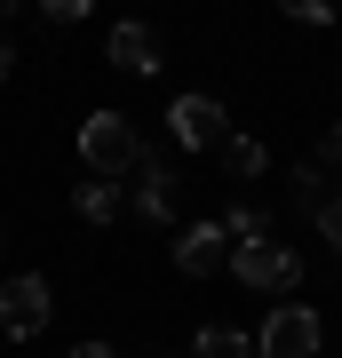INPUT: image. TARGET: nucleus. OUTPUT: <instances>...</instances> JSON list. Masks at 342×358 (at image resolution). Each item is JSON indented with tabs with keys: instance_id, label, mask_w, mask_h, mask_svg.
I'll return each instance as SVG.
<instances>
[{
	"instance_id": "20e7f679",
	"label": "nucleus",
	"mask_w": 342,
	"mask_h": 358,
	"mask_svg": "<svg viewBox=\"0 0 342 358\" xmlns=\"http://www.w3.org/2000/svg\"><path fill=\"white\" fill-rule=\"evenodd\" d=\"M263 358H318V310L311 303H279L263 319Z\"/></svg>"
},
{
	"instance_id": "f257e3e1",
	"label": "nucleus",
	"mask_w": 342,
	"mask_h": 358,
	"mask_svg": "<svg viewBox=\"0 0 342 358\" xmlns=\"http://www.w3.org/2000/svg\"><path fill=\"white\" fill-rule=\"evenodd\" d=\"M80 159L96 167V183L136 176V167H143V136L127 128V112H88V128H80Z\"/></svg>"
},
{
	"instance_id": "1a4fd4ad",
	"label": "nucleus",
	"mask_w": 342,
	"mask_h": 358,
	"mask_svg": "<svg viewBox=\"0 0 342 358\" xmlns=\"http://www.w3.org/2000/svg\"><path fill=\"white\" fill-rule=\"evenodd\" d=\"M191 358H255V343H247L239 327H207L199 343H191Z\"/></svg>"
},
{
	"instance_id": "0eeeda50",
	"label": "nucleus",
	"mask_w": 342,
	"mask_h": 358,
	"mask_svg": "<svg viewBox=\"0 0 342 358\" xmlns=\"http://www.w3.org/2000/svg\"><path fill=\"white\" fill-rule=\"evenodd\" d=\"M223 255H231V239H223L215 223H191L183 239H176V271H183V279H199V271H215Z\"/></svg>"
},
{
	"instance_id": "f03ea898",
	"label": "nucleus",
	"mask_w": 342,
	"mask_h": 358,
	"mask_svg": "<svg viewBox=\"0 0 342 358\" xmlns=\"http://www.w3.org/2000/svg\"><path fill=\"white\" fill-rule=\"evenodd\" d=\"M167 128H176L183 152H223V143H231V120H223L215 96H176V103H167Z\"/></svg>"
},
{
	"instance_id": "7ed1b4c3",
	"label": "nucleus",
	"mask_w": 342,
	"mask_h": 358,
	"mask_svg": "<svg viewBox=\"0 0 342 358\" xmlns=\"http://www.w3.org/2000/svg\"><path fill=\"white\" fill-rule=\"evenodd\" d=\"M223 263L239 271L247 287H271V294H287L294 279H303V255H294V247H279V239H255V247H231Z\"/></svg>"
},
{
	"instance_id": "2eb2a0df",
	"label": "nucleus",
	"mask_w": 342,
	"mask_h": 358,
	"mask_svg": "<svg viewBox=\"0 0 342 358\" xmlns=\"http://www.w3.org/2000/svg\"><path fill=\"white\" fill-rule=\"evenodd\" d=\"M72 358H112V350H104V343H80V350H72Z\"/></svg>"
},
{
	"instance_id": "9b49d317",
	"label": "nucleus",
	"mask_w": 342,
	"mask_h": 358,
	"mask_svg": "<svg viewBox=\"0 0 342 358\" xmlns=\"http://www.w3.org/2000/svg\"><path fill=\"white\" fill-rule=\"evenodd\" d=\"M80 215H88V223H112L120 215V192H112V183H80Z\"/></svg>"
},
{
	"instance_id": "4468645a",
	"label": "nucleus",
	"mask_w": 342,
	"mask_h": 358,
	"mask_svg": "<svg viewBox=\"0 0 342 358\" xmlns=\"http://www.w3.org/2000/svg\"><path fill=\"white\" fill-rule=\"evenodd\" d=\"M318 159H342V128H327V136H318ZM311 159V167H318Z\"/></svg>"
},
{
	"instance_id": "f8f14e48",
	"label": "nucleus",
	"mask_w": 342,
	"mask_h": 358,
	"mask_svg": "<svg viewBox=\"0 0 342 358\" xmlns=\"http://www.w3.org/2000/svg\"><path fill=\"white\" fill-rule=\"evenodd\" d=\"M318 239L342 255V199H318Z\"/></svg>"
},
{
	"instance_id": "6e6552de",
	"label": "nucleus",
	"mask_w": 342,
	"mask_h": 358,
	"mask_svg": "<svg viewBox=\"0 0 342 358\" xmlns=\"http://www.w3.org/2000/svg\"><path fill=\"white\" fill-rule=\"evenodd\" d=\"M112 64L120 72H159V32L152 24H120L112 32Z\"/></svg>"
},
{
	"instance_id": "9d476101",
	"label": "nucleus",
	"mask_w": 342,
	"mask_h": 358,
	"mask_svg": "<svg viewBox=\"0 0 342 358\" xmlns=\"http://www.w3.org/2000/svg\"><path fill=\"white\" fill-rule=\"evenodd\" d=\"M223 167H231V176H263V143H255V136H231L223 143Z\"/></svg>"
},
{
	"instance_id": "ddd939ff",
	"label": "nucleus",
	"mask_w": 342,
	"mask_h": 358,
	"mask_svg": "<svg viewBox=\"0 0 342 358\" xmlns=\"http://www.w3.org/2000/svg\"><path fill=\"white\" fill-rule=\"evenodd\" d=\"M40 8H48V24H80V16H88V0H40Z\"/></svg>"
},
{
	"instance_id": "dca6fc26",
	"label": "nucleus",
	"mask_w": 342,
	"mask_h": 358,
	"mask_svg": "<svg viewBox=\"0 0 342 358\" xmlns=\"http://www.w3.org/2000/svg\"><path fill=\"white\" fill-rule=\"evenodd\" d=\"M8 64H16V48H8V40H0V80H8Z\"/></svg>"
},
{
	"instance_id": "39448f33",
	"label": "nucleus",
	"mask_w": 342,
	"mask_h": 358,
	"mask_svg": "<svg viewBox=\"0 0 342 358\" xmlns=\"http://www.w3.org/2000/svg\"><path fill=\"white\" fill-rule=\"evenodd\" d=\"M0 327H8L16 343H32V334L48 327V279H8L0 287Z\"/></svg>"
},
{
	"instance_id": "423d86ee",
	"label": "nucleus",
	"mask_w": 342,
	"mask_h": 358,
	"mask_svg": "<svg viewBox=\"0 0 342 358\" xmlns=\"http://www.w3.org/2000/svg\"><path fill=\"white\" fill-rule=\"evenodd\" d=\"M136 215H152V223H167V215H176V192H183V183H176V167H167V159H152V152H143V167H136Z\"/></svg>"
}]
</instances>
